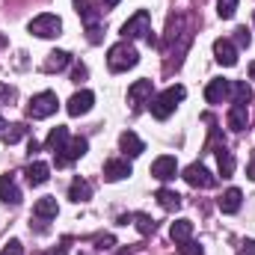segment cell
Wrapping results in <instances>:
<instances>
[{
    "mask_svg": "<svg viewBox=\"0 0 255 255\" xmlns=\"http://www.w3.org/2000/svg\"><path fill=\"white\" fill-rule=\"evenodd\" d=\"M184 95H187L184 86H169V89H163L160 95H154V98L148 101L151 116H154V119H169V116L175 113V107L184 101Z\"/></svg>",
    "mask_w": 255,
    "mask_h": 255,
    "instance_id": "obj_1",
    "label": "cell"
},
{
    "mask_svg": "<svg viewBox=\"0 0 255 255\" xmlns=\"http://www.w3.org/2000/svg\"><path fill=\"white\" fill-rule=\"evenodd\" d=\"M122 36L128 42L130 39H145L148 45H154V36H151V15L145 9H136L125 24H122Z\"/></svg>",
    "mask_w": 255,
    "mask_h": 255,
    "instance_id": "obj_2",
    "label": "cell"
},
{
    "mask_svg": "<svg viewBox=\"0 0 255 255\" xmlns=\"http://www.w3.org/2000/svg\"><path fill=\"white\" fill-rule=\"evenodd\" d=\"M139 63V54H136V48L130 45V42H116L110 51H107V65H110V71H128V68H133V65Z\"/></svg>",
    "mask_w": 255,
    "mask_h": 255,
    "instance_id": "obj_3",
    "label": "cell"
},
{
    "mask_svg": "<svg viewBox=\"0 0 255 255\" xmlns=\"http://www.w3.org/2000/svg\"><path fill=\"white\" fill-rule=\"evenodd\" d=\"M27 30H30L33 36H39V39H54V36L63 33V21H60V15H54V12H42V15H36V18L27 24Z\"/></svg>",
    "mask_w": 255,
    "mask_h": 255,
    "instance_id": "obj_4",
    "label": "cell"
},
{
    "mask_svg": "<svg viewBox=\"0 0 255 255\" xmlns=\"http://www.w3.org/2000/svg\"><path fill=\"white\" fill-rule=\"evenodd\" d=\"M57 107H60L57 92H39V95H33L30 104H27V116H30V119H48V116L57 113Z\"/></svg>",
    "mask_w": 255,
    "mask_h": 255,
    "instance_id": "obj_5",
    "label": "cell"
},
{
    "mask_svg": "<svg viewBox=\"0 0 255 255\" xmlns=\"http://www.w3.org/2000/svg\"><path fill=\"white\" fill-rule=\"evenodd\" d=\"M86 148H89V142H86L83 136H71L60 151H54V154H57V166H68L71 160L83 157V154H86Z\"/></svg>",
    "mask_w": 255,
    "mask_h": 255,
    "instance_id": "obj_6",
    "label": "cell"
},
{
    "mask_svg": "<svg viewBox=\"0 0 255 255\" xmlns=\"http://www.w3.org/2000/svg\"><path fill=\"white\" fill-rule=\"evenodd\" d=\"M184 181H187L190 187H202V190H211V187L217 184V178H214L202 163H190V166L184 169Z\"/></svg>",
    "mask_w": 255,
    "mask_h": 255,
    "instance_id": "obj_7",
    "label": "cell"
},
{
    "mask_svg": "<svg viewBox=\"0 0 255 255\" xmlns=\"http://www.w3.org/2000/svg\"><path fill=\"white\" fill-rule=\"evenodd\" d=\"M92 104H95V95H92L89 89H80V92H74V95L68 98L65 110H68V116H86V113L92 110Z\"/></svg>",
    "mask_w": 255,
    "mask_h": 255,
    "instance_id": "obj_8",
    "label": "cell"
},
{
    "mask_svg": "<svg viewBox=\"0 0 255 255\" xmlns=\"http://www.w3.org/2000/svg\"><path fill=\"white\" fill-rule=\"evenodd\" d=\"M214 57H217L220 65L232 68V65H238V45L232 39H217L214 42Z\"/></svg>",
    "mask_w": 255,
    "mask_h": 255,
    "instance_id": "obj_9",
    "label": "cell"
},
{
    "mask_svg": "<svg viewBox=\"0 0 255 255\" xmlns=\"http://www.w3.org/2000/svg\"><path fill=\"white\" fill-rule=\"evenodd\" d=\"M229 95H232V80L217 77V80H211V83L205 86V101H208V104H223Z\"/></svg>",
    "mask_w": 255,
    "mask_h": 255,
    "instance_id": "obj_10",
    "label": "cell"
},
{
    "mask_svg": "<svg viewBox=\"0 0 255 255\" xmlns=\"http://www.w3.org/2000/svg\"><path fill=\"white\" fill-rule=\"evenodd\" d=\"M175 172H178V163L172 154H160L151 163V178H157V181H169V178H175Z\"/></svg>",
    "mask_w": 255,
    "mask_h": 255,
    "instance_id": "obj_11",
    "label": "cell"
},
{
    "mask_svg": "<svg viewBox=\"0 0 255 255\" xmlns=\"http://www.w3.org/2000/svg\"><path fill=\"white\" fill-rule=\"evenodd\" d=\"M57 214H60V205H57L54 196H45V199H39V202L33 205V217H36V220H54Z\"/></svg>",
    "mask_w": 255,
    "mask_h": 255,
    "instance_id": "obj_12",
    "label": "cell"
},
{
    "mask_svg": "<svg viewBox=\"0 0 255 255\" xmlns=\"http://www.w3.org/2000/svg\"><path fill=\"white\" fill-rule=\"evenodd\" d=\"M119 145H122V151H125L128 157H139V154L145 151V142H142L133 130H125V133L119 136Z\"/></svg>",
    "mask_w": 255,
    "mask_h": 255,
    "instance_id": "obj_13",
    "label": "cell"
},
{
    "mask_svg": "<svg viewBox=\"0 0 255 255\" xmlns=\"http://www.w3.org/2000/svg\"><path fill=\"white\" fill-rule=\"evenodd\" d=\"M241 202H244V193L238 190V187H232V190H226L223 196H220V211L223 214H238L241 211Z\"/></svg>",
    "mask_w": 255,
    "mask_h": 255,
    "instance_id": "obj_14",
    "label": "cell"
},
{
    "mask_svg": "<svg viewBox=\"0 0 255 255\" xmlns=\"http://www.w3.org/2000/svg\"><path fill=\"white\" fill-rule=\"evenodd\" d=\"M48 178H51V166H48V163H42V160H33V163L27 166V181H30L33 187H42Z\"/></svg>",
    "mask_w": 255,
    "mask_h": 255,
    "instance_id": "obj_15",
    "label": "cell"
},
{
    "mask_svg": "<svg viewBox=\"0 0 255 255\" xmlns=\"http://www.w3.org/2000/svg\"><path fill=\"white\" fill-rule=\"evenodd\" d=\"M0 202H6V205H18L21 202V190L12 181V175H0Z\"/></svg>",
    "mask_w": 255,
    "mask_h": 255,
    "instance_id": "obj_16",
    "label": "cell"
},
{
    "mask_svg": "<svg viewBox=\"0 0 255 255\" xmlns=\"http://www.w3.org/2000/svg\"><path fill=\"white\" fill-rule=\"evenodd\" d=\"M130 175V163L128 160H107L104 163V178L107 181H122Z\"/></svg>",
    "mask_w": 255,
    "mask_h": 255,
    "instance_id": "obj_17",
    "label": "cell"
},
{
    "mask_svg": "<svg viewBox=\"0 0 255 255\" xmlns=\"http://www.w3.org/2000/svg\"><path fill=\"white\" fill-rule=\"evenodd\" d=\"M232 104H250L253 101V86L247 80H232Z\"/></svg>",
    "mask_w": 255,
    "mask_h": 255,
    "instance_id": "obj_18",
    "label": "cell"
},
{
    "mask_svg": "<svg viewBox=\"0 0 255 255\" xmlns=\"http://www.w3.org/2000/svg\"><path fill=\"white\" fill-rule=\"evenodd\" d=\"M247 122H250L247 104H232V110H229V128H232V130H244Z\"/></svg>",
    "mask_w": 255,
    "mask_h": 255,
    "instance_id": "obj_19",
    "label": "cell"
},
{
    "mask_svg": "<svg viewBox=\"0 0 255 255\" xmlns=\"http://www.w3.org/2000/svg\"><path fill=\"white\" fill-rule=\"evenodd\" d=\"M68 199H71V202H86V199H92V184H89L86 178H74L71 187H68Z\"/></svg>",
    "mask_w": 255,
    "mask_h": 255,
    "instance_id": "obj_20",
    "label": "cell"
},
{
    "mask_svg": "<svg viewBox=\"0 0 255 255\" xmlns=\"http://www.w3.org/2000/svg\"><path fill=\"white\" fill-rule=\"evenodd\" d=\"M169 238H172L175 244L190 241V238H193V223H190V220H175V223L169 226Z\"/></svg>",
    "mask_w": 255,
    "mask_h": 255,
    "instance_id": "obj_21",
    "label": "cell"
},
{
    "mask_svg": "<svg viewBox=\"0 0 255 255\" xmlns=\"http://www.w3.org/2000/svg\"><path fill=\"white\" fill-rule=\"evenodd\" d=\"M128 98H130L133 104H139V101L151 98V80H133V83H130V89H128Z\"/></svg>",
    "mask_w": 255,
    "mask_h": 255,
    "instance_id": "obj_22",
    "label": "cell"
},
{
    "mask_svg": "<svg viewBox=\"0 0 255 255\" xmlns=\"http://www.w3.org/2000/svg\"><path fill=\"white\" fill-rule=\"evenodd\" d=\"M217 166H220V175H223V178H229V175L235 172V154H232L226 145L217 148Z\"/></svg>",
    "mask_w": 255,
    "mask_h": 255,
    "instance_id": "obj_23",
    "label": "cell"
},
{
    "mask_svg": "<svg viewBox=\"0 0 255 255\" xmlns=\"http://www.w3.org/2000/svg\"><path fill=\"white\" fill-rule=\"evenodd\" d=\"M65 142H68V128L57 125L51 133H48V139H45V148H48V151H60Z\"/></svg>",
    "mask_w": 255,
    "mask_h": 255,
    "instance_id": "obj_24",
    "label": "cell"
},
{
    "mask_svg": "<svg viewBox=\"0 0 255 255\" xmlns=\"http://www.w3.org/2000/svg\"><path fill=\"white\" fill-rule=\"evenodd\" d=\"M68 63H71V54L68 51H51L48 60H45V71H60Z\"/></svg>",
    "mask_w": 255,
    "mask_h": 255,
    "instance_id": "obj_25",
    "label": "cell"
},
{
    "mask_svg": "<svg viewBox=\"0 0 255 255\" xmlns=\"http://www.w3.org/2000/svg\"><path fill=\"white\" fill-rule=\"evenodd\" d=\"M157 202H160L163 211H178V208H181V196H178L175 190H166V187L157 190Z\"/></svg>",
    "mask_w": 255,
    "mask_h": 255,
    "instance_id": "obj_26",
    "label": "cell"
},
{
    "mask_svg": "<svg viewBox=\"0 0 255 255\" xmlns=\"http://www.w3.org/2000/svg\"><path fill=\"white\" fill-rule=\"evenodd\" d=\"M21 136H27V125H12V128H3V142L6 145H15Z\"/></svg>",
    "mask_w": 255,
    "mask_h": 255,
    "instance_id": "obj_27",
    "label": "cell"
},
{
    "mask_svg": "<svg viewBox=\"0 0 255 255\" xmlns=\"http://www.w3.org/2000/svg\"><path fill=\"white\" fill-rule=\"evenodd\" d=\"M133 220H136V229H139V235H154L157 223H154V220H151L148 214H136Z\"/></svg>",
    "mask_w": 255,
    "mask_h": 255,
    "instance_id": "obj_28",
    "label": "cell"
},
{
    "mask_svg": "<svg viewBox=\"0 0 255 255\" xmlns=\"http://www.w3.org/2000/svg\"><path fill=\"white\" fill-rule=\"evenodd\" d=\"M217 12H220V18H235L238 0H220V3H217Z\"/></svg>",
    "mask_w": 255,
    "mask_h": 255,
    "instance_id": "obj_29",
    "label": "cell"
},
{
    "mask_svg": "<svg viewBox=\"0 0 255 255\" xmlns=\"http://www.w3.org/2000/svg\"><path fill=\"white\" fill-rule=\"evenodd\" d=\"M178 253L181 255H205V250H202L196 241H181V244H178Z\"/></svg>",
    "mask_w": 255,
    "mask_h": 255,
    "instance_id": "obj_30",
    "label": "cell"
},
{
    "mask_svg": "<svg viewBox=\"0 0 255 255\" xmlns=\"http://www.w3.org/2000/svg\"><path fill=\"white\" fill-rule=\"evenodd\" d=\"M235 42H238L241 48H250V42H253V36L247 33V27H238V30H235Z\"/></svg>",
    "mask_w": 255,
    "mask_h": 255,
    "instance_id": "obj_31",
    "label": "cell"
},
{
    "mask_svg": "<svg viewBox=\"0 0 255 255\" xmlns=\"http://www.w3.org/2000/svg\"><path fill=\"white\" fill-rule=\"evenodd\" d=\"M0 255H24V247H21V241H9V244L0 250Z\"/></svg>",
    "mask_w": 255,
    "mask_h": 255,
    "instance_id": "obj_32",
    "label": "cell"
},
{
    "mask_svg": "<svg viewBox=\"0 0 255 255\" xmlns=\"http://www.w3.org/2000/svg\"><path fill=\"white\" fill-rule=\"evenodd\" d=\"M68 247H71V241H68V238H63L54 250H48V255H68Z\"/></svg>",
    "mask_w": 255,
    "mask_h": 255,
    "instance_id": "obj_33",
    "label": "cell"
},
{
    "mask_svg": "<svg viewBox=\"0 0 255 255\" xmlns=\"http://www.w3.org/2000/svg\"><path fill=\"white\" fill-rule=\"evenodd\" d=\"M238 255H255V241H244L241 250H238Z\"/></svg>",
    "mask_w": 255,
    "mask_h": 255,
    "instance_id": "obj_34",
    "label": "cell"
},
{
    "mask_svg": "<svg viewBox=\"0 0 255 255\" xmlns=\"http://www.w3.org/2000/svg\"><path fill=\"white\" fill-rule=\"evenodd\" d=\"M247 175H250V181H255V151L250 154V163H247Z\"/></svg>",
    "mask_w": 255,
    "mask_h": 255,
    "instance_id": "obj_35",
    "label": "cell"
},
{
    "mask_svg": "<svg viewBox=\"0 0 255 255\" xmlns=\"http://www.w3.org/2000/svg\"><path fill=\"white\" fill-rule=\"evenodd\" d=\"M71 77H74V83H80V80L86 77V68H83V65H74V74H71Z\"/></svg>",
    "mask_w": 255,
    "mask_h": 255,
    "instance_id": "obj_36",
    "label": "cell"
},
{
    "mask_svg": "<svg viewBox=\"0 0 255 255\" xmlns=\"http://www.w3.org/2000/svg\"><path fill=\"white\" fill-rule=\"evenodd\" d=\"M0 98H15V89H6V86H0Z\"/></svg>",
    "mask_w": 255,
    "mask_h": 255,
    "instance_id": "obj_37",
    "label": "cell"
},
{
    "mask_svg": "<svg viewBox=\"0 0 255 255\" xmlns=\"http://www.w3.org/2000/svg\"><path fill=\"white\" fill-rule=\"evenodd\" d=\"M110 244H113V238L107 235V238H101V250H110Z\"/></svg>",
    "mask_w": 255,
    "mask_h": 255,
    "instance_id": "obj_38",
    "label": "cell"
},
{
    "mask_svg": "<svg viewBox=\"0 0 255 255\" xmlns=\"http://www.w3.org/2000/svg\"><path fill=\"white\" fill-rule=\"evenodd\" d=\"M116 3H119V0H101V6H104V9H107V12H110V9H113V6H116Z\"/></svg>",
    "mask_w": 255,
    "mask_h": 255,
    "instance_id": "obj_39",
    "label": "cell"
},
{
    "mask_svg": "<svg viewBox=\"0 0 255 255\" xmlns=\"http://www.w3.org/2000/svg\"><path fill=\"white\" fill-rule=\"evenodd\" d=\"M3 128H6V122H3V116H0V130H3Z\"/></svg>",
    "mask_w": 255,
    "mask_h": 255,
    "instance_id": "obj_40",
    "label": "cell"
},
{
    "mask_svg": "<svg viewBox=\"0 0 255 255\" xmlns=\"http://www.w3.org/2000/svg\"><path fill=\"white\" fill-rule=\"evenodd\" d=\"M3 45H6V39H3V36H0V48H3Z\"/></svg>",
    "mask_w": 255,
    "mask_h": 255,
    "instance_id": "obj_41",
    "label": "cell"
},
{
    "mask_svg": "<svg viewBox=\"0 0 255 255\" xmlns=\"http://www.w3.org/2000/svg\"><path fill=\"white\" fill-rule=\"evenodd\" d=\"M119 255H128V253H119Z\"/></svg>",
    "mask_w": 255,
    "mask_h": 255,
    "instance_id": "obj_42",
    "label": "cell"
},
{
    "mask_svg": "<svg viewBox=\"0 0 255 255\" xmlns=\"http://www.w3.org/2000/svg\"><path fill=\"white\" fill-rule=\"evenodd\" d=\"M253 18H255V15H253Z\"/></svg>",
    "mask_w": 255,
    "mask_h": 255,
    "instance_id": "obj_43",
    "label": "cell"
}]
</instances>
